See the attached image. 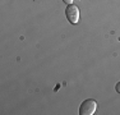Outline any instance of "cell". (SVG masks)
I'll return each instance as SVG.
<instances>
[{
  "mask_svg": "<svg viewBox=\"0 0 120 115\" xmlns=\"http://www.w3.org/2000/svg\"><path fill=\"white\" fill-rule=\"evenodd\" d=\"M115 90H116V92H119V93H120V82H118V83H116V87H115Z\"/></svg>",
  "mask_w": 120,
  "mask_h": 115,
  "instance_id": "obj_4",
  "label": "cell"
},
{
  "mask_svg": "<svg viewBox=\"0 0 120 115\" xmlns=\"http://www.w3.org/2000/svg\"><path fill=\"white\" fill-rule=\"evenodd\" d=\"M63 1H64L67 5H70V4H73V1H74V0H63Z\"/></svg>",
  "mask_w": 120,
  "mask_h": 115,
  "instance_id": "obj_3",
  "label": "cell"
},
{
  "mask_svg": "<svg viewBox=\"0 0 120 115\" xmlns=\"http://www.w3.org/2000/svg\"><path fill=\"white\" fill-rule=\"evenodd\" d=\"M97 109V102L92 99L84 100L79 106V114L81 115H93Z\"/></svg>",
  "mask_w": 120,
  "mask_h": 115,
  "instance_id": "obj_1",
  "label": "cell"
},
{
  "mask_svg": "<svg viewBox=\"0 0 120 115\" xmlns=\"http://www.w3.org/2000/svg\"><path fill=\"white\" fill-rule=\"evenodd\" d=\"M65 15H67L68 21H69L72 24H77L79 22V9L77 5L70 4L65 9Z\"/></svg>",
  "mask_w": 120,
  "mask_h": 115,
  "instance_id": "obj_2",
  "label": "cell"
}]
</instances>
